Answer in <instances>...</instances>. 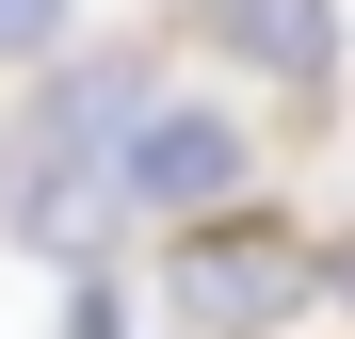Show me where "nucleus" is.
Returning <instances> with one entry per match:
<instances>
[{"label":"nucleus","mask_w":355,"mask_h":339,"mask_svg":"<svg viewBox=\"0 0 355 339\" xmlns=\"http://www.w3.org/2000/svg\"><path fill=\"white\" fill-rule=\"evenodd\" d=\"M65 49H81V0H0V81L65 65Z\"/></svg>","instance_id":"obj_5"},{"label":"nucleus","mask_w":355,"mask_h":339,"mask_svg":"<svg viewBox=\"0 0 355 339\" xmlns=\"http://www.w3.org/2000/svg\"><path fill=\"white\" fill-rule=\"evenodd\" d=\"M130 291L162 339H307L323 323V226L307 210H210V226H162L130 243Z\"/></svg>","instance_id":"obj_2"},{"label":"nucleus","mask_w":355,"mask_h":339,"mask_svg":"<svg viewBox=\"0 0 355 339\" xmlns=\"http://www.w3.org/2000/svg\"><path fill=\"white\" fill-rule=\"evenodd\" d=\"M275 194V113L226 97V81H178L130 113V243H162V226H210V210H259Z\"/></svg>","instance_id":"obj_3"},{"label":"nucleus","mask_w":355,"mask_h":339,"mask_svg":"<svg viewBox=\"0 0 355 339\" xmlns=\"http://www.w3.org/2000/svg\"><path fill=\"white\" fill-rule=\"evenodd\" d=\"M162 49H194V65L226 97H259V113H339V81H355V17L339 0H178Z\"/></svg>","instance_id":"obj_4"},{"label":"nucleus","mask_w":355,"mask_h":339,"mask_svg":"<svg viewBox=\"0 0 355 339\" xmlns=\"http://www.w3.org/2000/svg\"><path fill=\"white\" fill-rule=\"evenodd\" d=\"M323 323H339V339H355V210H339V226H323Z\"/></svg>","instance_id":"obj_7"},{"label":"nucleus","mask_w":355,"mask_h":339,"mask_svg":"<svg viewBox=\"0 0 355 339\" xmlns=\"http://www.w3.org/2000/svg\"><path fill=\"white\" fill-rule=\"evenodd\" d=\"M130 323H146L130 259H81V275H65V339H130Z\"/></svg>","instance_id":"obj_6"},{"label":"nucleus","mask_w":355,"mask_h":339,"mask_svg":"<svg viewBox=\"0 0 355 339\" xmlns=\"http://www.w3.org/2000/svg\"><path fill=\"white\" fill-rule=\"evenodd\" d=\"M178 49L130 33V49H65L0 97V243L81 275V259H130V113L162 97Z\"/></svg>","instance_id":"obj_1"}]
</instances>
